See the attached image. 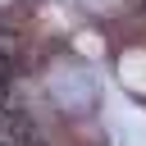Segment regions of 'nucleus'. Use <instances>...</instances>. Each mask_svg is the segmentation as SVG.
Masks as SVG:
<instances>
[{"mask_svg":"<svg viewBox=\"0 0 146 146\" xmlns=\"http://www.w3.org/2000/svg\"><path fill=\"white\" fill-rule=\"evenodd\" d=\"M9 78H14V59L0 50V82H9Z\"/></svg>","mask_w":146,"mask_h":146,"instance_id":"obj_1","label":"nucleus"}]
</instances>
